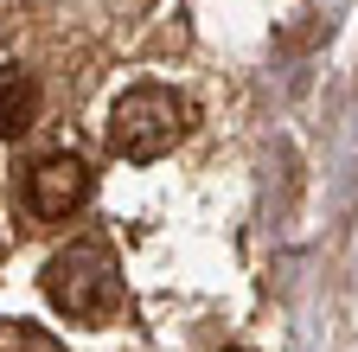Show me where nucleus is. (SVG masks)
<instances>
[{
	"label": "nucleus",
	"instance_id": "3",
	"mask_svg": "<svg viewBox=\"0 0 358 352\" xmlns=\"http://www.w3.org/2000/svg\"><path fill=\"white\" fill-rule=\"evenodd\" d=\"M90 199V167L77 154H45L32 173H26V205L38 218H71L77 205Z\"/></svg>",
	"mask_w": 358,
	"mask_h": 352
},
{
	"label": "nucleus",
	"instance_id": "4",
	"mask_svg": "<svg viewBox=\"0 0 358 352\" xmlns=\"http://www.w3.org/2000/svg\"><path fill=\"white\" fill-rule=\"evenodd\" d=\"M38 122V83H32V71L26 64H7L0 71V135H26V128Z\"/></svg>",
	"mask_w": 358,
	"mask_h": 352
},
{
	"label": "nucleus",
	"instance_id": "2",
	"mask_svg": "<svg viewBox=\"0 0 358 352\" xmlns=\"http://www.w3.org/2000/svg\"><path fill=\"white\" fill-rule=\"evenodd\" d=\"M45 295L71 321H103L115 307V256L103 244H71L45 262Z\"/></svg>",
	"mask_w": 358,
	"mask_h": 352
},
{
	"label": "nucleus",
	"instance_id": "5",
	"mask_svg": "<svg viewBox=\"0 0 358 352\" xmlns=\"http://www.w3.org/2000/svg\"><path fill=\"white\" fill-rule=\"evenodd\" d=\"M7 352H26V346H7Z\"/></svg>",
	"mask_w": 358,
	"mask_h": 352
},
{
	"label": "nucleus",
	"instance_id": "1",
	"mask_svg": "<svg viewBox=\"0 0 358 352\" xmlns=\"http://www.w3.org/2000/svg\"><path fill=\"white\" fill-rule=\"evenodd\" d=\"M186 122H192L186 97L160 90V83H141V90L115 97V109H109V148L122 160H160L166 148H179Z\"/></svg>",
	"mask_w": 358,
	"mask_h": 352
}]
</instances>
